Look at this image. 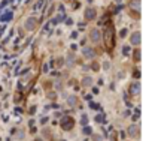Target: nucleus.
I'll return each instance as SVG.
<instances>
[{"instance_id": "1", "label": "nucleus", "mask_w": 152, "mask_h": 141, "mask_svg": "<svg viewBox=\"0 0 152 141\" xmlns=\"http://www.w3.org/2000/svg\"><path fill=\"white\" fill-rule=\"evenodd\" d=\"M91 39H94V42H97V41L100 39V33L97 32V30H92L91 32Z\"/></svg>"}, {"instance_id": "2", "label": "nucleus", "mask_w": 152, "mask_h": 141, "mask_svg": "<svg viewBox=\"0 0 152 141\" xmlns=\"http://www.w3.org/2000/svg\"><path fill=\"white\" fill-rule=\"evenodd\" d=\"M139 39H140V35H139V33H134L133 38H131V42H133L134 45H137V44H139Z\"/></svg>"}]
</instances>
